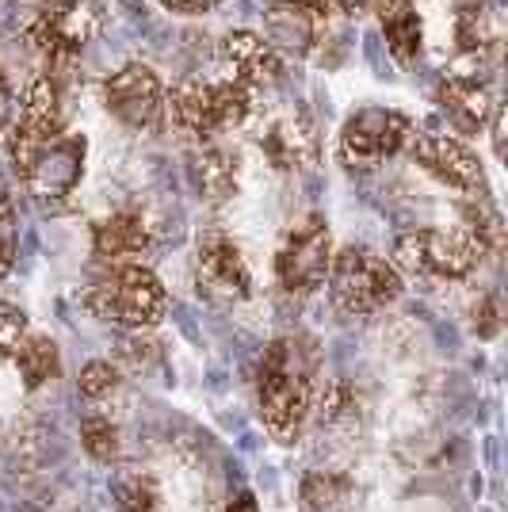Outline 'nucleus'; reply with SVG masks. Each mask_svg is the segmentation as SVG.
<instances>
[{
	"label": "nucleus",
	"mask_w": 508,
	"mask_h": 512,
	"mask_svg": "<svg viewBox=\"0 0 508 512\" xmlns=\"http://www.w3.org/2000/svg\"><path fill=\"white\" fill-rule=\"evenodd\" d=\"M321 356L302 333H283L264 348L256 363V413L276 444H298L318 398Z\"/></svg>",
	"instance_id": "f257e3e1"
},
{
	"label": "nucleus",
	"mask_w": 508,
	"mask_h": 512,
	"mask_svg": "<svg viewBox=\"0 0 508 512\" xmlns=\"http://www.w3.org/2000/svg\"><path fill=\"white\" fill-rule=\"evenodd\" d=\"M8 157H12V169L31 195V203L58 214L73 203V195L85 180L88 142L85 134L62 130V134H50L39 142H16V146H8Z\"/></svg>",
	"instance_id": "f03ea898"
},
{
	"label": "nucleus",
	"mask_w": 508,
	"mask_h": 512,
	"mask_svg": "<svg viewBox=\"0 0 508 512\" xmlns=\"http://www.w3.org/2000/svg\"><path fill=\"white\" fill-rule=\"evenodd\" d=\"M85 306L107 325H119L130 333L153 329L169 310L165 283L149 272L146 264H111L104 276L92 279L85 291Z\"/></svg>",
	"instance_id": "7ed1b4c3"
},
{
	"label": "nucleus",
	"mask_w": 508,
	"mask_h": 512,
	"mask_svg": "<svg viewBox=\"0 0 508 512\" xmlns=\"http://www.w3.org/2000/svg\"><path fill=\"white\" fill-rule=\"evenodd\" d=\"M325 287H329V299H333V306H337L340 314H348V318H371V314L386 310L390 302L402 299L405 279L375 249H367V245H344L340 253H333Z\"/></svg>",
	"instance_id": "20e7f679"
},
{
	"label": "nucleus",
	"mask_w": 508,
	"mask_h": 512,
	"mask_svg": "<svg viewBox=\"0 0 508 512\" xmlns=\"http://www.w3.org/2000/svg\"><path fill=\"white\" fill-rule=\"evenodd\" d=\"M165 115L176 130H184L199 142H211L214 134L241 127L253 115V92L230 77H218V81L188 77L165 96Z\"/></svg>",
	"instance_id": "39448f33"
},
{
	"label": "nucleus",
	"mask_w": 508,
	"mask_h": 512,
	"mask_svg": "<svg viewBox=\"0 0 508 512\" xmlns=\"http://www.w3.org/2000/svg\"><path fill=\"white\" fill-rule=\"evenodd\" d=\"M329 264H333V234H329L325 214H302L279 237L276 283L295 299L314 295L318 287H325Z\"/></svg>",
	"instance_id": "423d86ee"
},
{
	"label": "nucleus",
	"mask_w": 508,
	"mask_h": 512,
	"mask_svg": "<svg viewBox=\"0 0 508 512\" xmlns=\"http://www.w3.org/2000/svg\"><path fill=\"white\" fill-rule=\"evenodd\" d=\"M390 264L402 272V279H424V283H459L478 272V256L466 249L459 234L444 230H405L394 237Z\"/></svg>",
	"instance_id": "0eeeda50"
},
{
	"label": "nucleus",
	"mask_w": 508,
	"mask_h": 512,
	"mask_svg": "<svg viewBox=\"0 0 508 512\" xmlns=\"http://www.w3.org/2000/svg\"><path fill=\"white\" fill-rule=\"evenodd\" d=\"M191 276H195V291L199 299H207L211 306H241V302L253 299V272L245 264V256L237 249L226 230H203L195 237V264H191Z\"/></svg>",
	"instance_id": "6e6552de"
},
{
	"label": "nucleus",
	"mask_w": 508,
	"mask_h": 512,
	"mask_svg": "<svg viewBox=\"0 0 508 512\" xmlns=\"http://www.w3.org/2000/svg\"><path fill=\"white\" fill-rule=\"evenodd\" d=\"M413 142V119L394 107H363L340 130V161L348 169H379Z\"/></svg>",
	"instance_id": "1a4fd4ad"
},
{
	"label": "nucleus",
	"mask_w": 508,
	"mask_h": 512,
	"mask_svg": "<svg viewBox=\"0 0 508 512\" xmlns=\"http://www.w3.org/2000/svg\"><path fill=\"white\" fill-rule=\"evenodd\" d=\"M92 31H96V12L85 0H54V4L39 8V16L27 23L23 35H27L31 50L46 62V73H54L85 50Z\"/></svg>",
	"instance_id": "9d476101"
},
{
	"label": "nucleus",
	"mask_w": 508,
	"mask_h": 512,
	"mask_svg": "<svg viewBox=\"0 0 508 512\" xmlns=\"http://www.w3.org/2000/svg\"><path fill=\"white\" fill-rule=\"evenodd\" d=\"M104 107L119 127L134 134H153L165 123V88L161 77L142 62L123 65L104 81Z\"/></svg>",
	"instance_id": "9b49d317"
},
{
	"label": "nucleus",
	"mask_w": 508,
	"mask_h": 512,
	"mask_svg": "<svg viewBox=\"0 0 508 512\" xmlns=\"http://www.w3.org/2000/svg\"><path fill=\"white\" fill-rule=\"evenodd\" d=\"M413 161L436 184L459 192L463 199H486L489 195V180L482 161H478V153L470 150L463 138H455V134H436V130L413 134Z\"/></svg>",
	"instance_id": "f8f14e48"
},
{
	"label": "nucleus",
	"mask_w": 508,
	"mask_h": 512,
	"mask_svg": "<svg viewBox=\"0 0 508 512\" xmlns=\"http://www.w3.org/2000/svg\"><path fill=\"white\" fill-rule=\"evenodd\" d=\"M218 58H222L226 77L241 88H249L253 96L260 88L279 85V77H283L279 50H272V43L264 35H253V31H230L218 46Z\"/></svg>",
	"instance_id": "ddd939ff"
},
{
	"label": "nucleus",
	"mask_w": 508,
	"mask_h": 512,
	"mask_svg": "<svg viewBox=\"0 0 508 512\" xmlns=\"http://www.w3.org/2000/svg\"><path fill=\"white\" fill-rule=\"evenodd\" d=\"M436 107L444 111V119L459 138H474L489 127L497 100L493 88L470 73H447L444 81L436 85Z\"/></svg>",
	"instance_id": "4468645a"
},
{
	"label": "nucleus",
	"mask_w": 508,
	"mask_h": 512,
	"mask_svg": "<svg viewBox=\"0 0 508 512\" xmlns=\"http://www.w3.org/2000/svg\"><path fill=\"white\" fill-rule=\"evenodd\" d=\"M260 150L272 161V169L279 172L314 169L321 157L318 127H314V119L306 111H287L260 134Z\"/></svg>",
	"instance_id": "2eb2a0df"
},
{
	"label": "nucleus",
	"mask_w": 508,
	"mask_h": 512,
	"mask_svg": "<svg viewBox=\"0 0 508 512\" xmlns=\"http://www.w3.org/2000/svg\"><path fill=\"white\" fill-rule=\"evenodd\" d=\"M329 31V12L314 0H276L268 8V43L272 50L287 54H310L318 43H325Z\"/></svg>",
	"instance_id": "dca6fc26"
},
{
	"label": "nucleus",
	"mask_w": 508,
	"mask_h": 512,
	"mask_svg": "<svg viewBox=\"0 0 508 512\" xmlns=\"http://www.w3.org/2000/svg\"><path fill=\"white\" fill-rule=\"evenodd\" d=\"M153 249V226L138 207L111 211L92 226V253L107 264H127L134 256H146Z\"/></svg>",
	"instance_id": "f3484780"
},
{
	"label": "nucleus",
	"mask_w": 508,
	"mask_h": 512,
	"mask_svg": "<svg viewBox=\"0 0 508 512\" xmlns=\"http://www.w3.org/2000/svg\"><path fill=\"white\" fill-rule=\"evenodd\" d=\"M371 4H375V12H379V27H382V35H386L390 54L402 65L417 62V58H421V43H424L417 0H371Z\"/></svg>",
	"instance_id": "a211bd4d"
},
{
	"label": "nucleus",
	"mask_w": 508,
	"mask_h": 512,
	"mask_svg": "<svg viewBox=\"0 0 508 512\" xmlns=\"http://www.w3.org/2000/svg\"><path fill=\"white\" fill-rule=\"evenodd\" d=\"M191 184L207 203H226L237 195V157L214 142H203L191 157Z\"/></svg>",
	"instance_id": "6ab92c4d"
},
{
	"label": "nucleus",
	"mask_w": 508,
	"mask_h": 512,
	"mask_svg": "<svg viewBox=\"0 0 508 512\" xmlns=\"http://www.w3.org/2000/svg\"><path fill=\"white\" fill-rule=\"evenodd\" d=\"M455 234L466 241V249L478 256V260H493V256L505 249V226H501V214L486 199H463L459 203V230Z\"/></svg>",
	"instance_id": "aec40b11"
},
{
	"label": "nucleus",
	"mask_w": 508,
	"mask_h": 512,
	"mask_svg": "<svg viewBox=\"0 0 508 512\" xmlns=\"http://www.w3.org/2000/svg\"><path fill=\"white\" fill-rule=\"evenodd\" d=\"M455 43L463 54H489L497 46V23L489 0H459L455 4Z\"/></svg>",
	"instance_id": "412c9836"
},
{
	"label": "nucleus",
	"mask_w": 508,
	"mask_h": 512,
	"mask_svg": "<svg viewBox=\"0 0 508 512\" xmlns=\"http://www.w3.org/2000/svg\"><path fill=\"white\" fill-rule=\"evenodd\" d=\"M12 360L20 367V379L27 390H39L43 383L58 379V371H62V352H58V344L50 341V337H43V333H27Z\"/></svg>",
	"instance_id": "4be33fe9"
},
{
	"label": "nucleus",
	"mask_w": 508,
	"mask_h": 512,
	"mask_svg": "<svg viewBox=\"0 0 508 512\" xmlns=\"http://www.w3.org/2000/svg\"><path fill=\"white\" fill-rule=\"evenodd\" d=\"M115 509L119 512H165L161 486L149 474H130L115 486Z\"/></svg>",
	"instance_id": "5701e85b"
},
{
	"label": "nucleus",
	"mask_w": 508,
	"mask_h": 512,
	"mask_svg": "<svg viewBox=\"0 0 508 512\" xmlns=\"http://www.w3.org/2000/svg\"><path fill=\"white\" fill-rule=\"evenodd\" d=\"M81 448L96 459V463H115L119 459V428L111 417L92 413L81 421Z\"/></svg>",
	"instance_id": "b1692460"
},
{
	"label": "nucleus",
	"mask_w": 508,
	"mask_h": 512,
	"mask_svg": "<svg viewBox=\"0 0 508 512\" xmlns=\"http://www.w3.org/2000/svg\"><path fill=\"white\" fill-rule=\"evenodd\" d=\"M123 386V375H119V367L107 360H92L81 367V375H77V394L85 398V402H104L107 394H115Z\"/></svg>",
	"instance_id": "393cba45"
},
{
	"label": "nucleus",
	"mask_w": 508,
	"mask_h": 512,
	"mask_svg": "<svg viewBox=\"0 0 508 512\" xmlns=\"http://www.w3.org/2000/svg\"><path fill=\"white\" fill-rule=\"evenodd\" d=\"M20 256V222H16V203L12 195H0V279L16 268Z\"/></svg>",
	"instance_id": "a878e982"
},
{
	"label": "nucleus",
	"mask_w": 508,
	"mask_h": 512,
	"mask_svg": "<svg viewBox=\"0 0 508 512\" xmlns=\"http://www.w3.org/2000/svg\"><path fill=\"white\" fill-rule=\"evenodd\" d=\"M23 337H27V314L12 302H0V360L16 356Z\"/></svg>",
	"instance_id": "bb28decb"
},
{
	"label": "nucleus",
	"mask_w": 508,
	"mask_h": 512,
	"mask_svg": "<svg viewBox=\"0 0 508 512\" xmlns=\"http://www.w3.org/2000/svg\"><path fill=\"white\" fill-rule=\"evenodd\" d=\"M470 314H474V333H478L482 341L501 333V302H497V295H482Z\"/></svg>",
	"instance_id": "cd10ccee"
},
{
	"label": "nucleus",
	"mask_w": 508,
	"mask_h": 512,
	"mask_svg": "<svg viewBox=\"0 0 508 512\" xmlns=\"http://www.w3.org/2000/svg\"><path fill=\"white\" fill-rule=\"evenodd\" d=\"M12 119H16V96H12V81H8V73L0 69V130L12 127Z\"/></svg>",
	"instance_id": "c85d7f7f"
},
{
	"label": "nucleus",
	"mask_w": 508,
	"mask_h": 512,
	"mask_svg": "<svg viewBox=\"0 0 508 512\" xmlns=\"http://www.w3.org/2000/svg\"><path fill=\"white\" fill-rule=\"evenodd\" d=\"M325 12H337V16H363L371 8V0H314Z\"/></svg>",
	"instance_id": "c756f323"
},
{
	"label": "nucleus",
	"mask_w": 508,
	"mask_h": 512,
	"mask_svg": "<svg viewBox=\"0 0 508 512\" xmlns=\"http://www.w3.org/2000/svg\"><path fill=\"white\" fill-rule=\"evenodd\" d=\"M169 12H180V16H199V12H211L214 4L222 0H161Z\"/></svg>",
	"instance_id": "7c9ffc66"
},
{
	"label": "nucleus",
	"mask_w": 508,
	"mask_h": 512,
	"mask_svg": "<svg viewBox=\"0 0 508 512\" xmlns=\"http://www.w3.org/2000/svg\"><path fill=\"white\" fill-rule=\"evenodd\" d=\"M226 512H260V501H256V493L241 490L237 497H233L230 505H226Z\"/></svg>",
	"instance_id": "2f4dec72"
}]
</instances>
